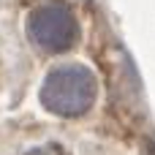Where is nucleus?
I'll list each match as a JSON object with an SVG mask.
<instances>
[{
  "label": "nucleus",
  "mask_w": 155,
  "mask_h": 155,
  "mask_svg": "<svg viewBox=\"0 0 155 155\" xmlns=\"http://www.w3.org/2000/svg\"><path fill=\"white\" fill-rule=\"evenodd\" d=\"M27 155H68L60 144H46V147H38V150H33V153Z\"/></svg>",
  "instance_id": "3"
},
{
  "label": "nucleus",
  "mask_w": 155,
  "mask_h": 155,
  "mask_svg": "<svg viewBox=\"0 0 155 155\" xmlns=\"http://www.w3.org/2000/svg\"><path fill=\"white\" fill-rule=\"evenodd\" d=\"M93 98H95V82H93L90 71H84L79 65L54 71L44 87V106L57 114H65V117L87 112Z\"/></svg>",
  "instance_id": "1"
},
{
  "label": "nucleus",
  "mask_w": 155,
  "mask_h": 155,
  "mask_svg": "<svg viewBox=\"0 0 155 155\" xmlns=\"http://www.w3.org/2000/svg\"><path fill=\"white\" fill-rule=\"evenodd\" d=\"M41 25H44V30H41V41L46 44V46H65L68 41H71V22H68V16L65 14H49V16H44L41 19Z\"/></svg>",
  "instance_id": "2"
}]
</instances>
